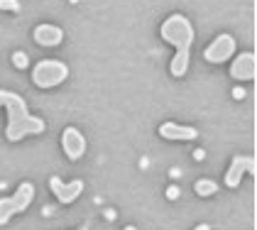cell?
<instances>
[{"mask_svg": "<svg viewBox=\"0 0 257 230\" xmlns=\"http://www.w3.org/2000/svg\"><path fill=\"white\" fill-rule=\"evenodd\" d=\"M61 150L71 162H79L86 154V137L76 130V128H66L61 133Z\"/></svg>", "mask_w": 257, "mask_h": 230, "instance_id": "obj_7", "label": "cell"}, {"mask_svg": "<svg viewBox=\"0 0 257 230\" xmlns=\"http://www.w3.org/2000/svg\"><path fill=\"white\" fill-rule=\"evenodd\" d=\"M203 157H206V152H203V150H196V152H194V159H203Z\"/></svg>", "mask_w": 257, "mask_h": 230, "instance_id": "obj_17", "label": "cell"}, {"mask_svg": "<svg viewBox=\"0 0 257 230\" xmlns=\"http://www.w3.org/2000/svg\"><path fill=\"white\" fill-rule=\"evenodd\" d=\"M179 186H169V189H167V198H169V201H177L179 198Z\"/></svg>", "mask_w": 257, "mask_h": 230, "instance_id": "obj_15", "label": "cell"}, {"mask_svg": "<svg viewBox=\"0 0 257 230\" xmlns=\"http://www.w3.org/2000/svg\"><path fill=\"white\" fill-rule=\"evenodd\" d=\"M0 105L8 108V128H5V137L10 142H18L27 135H42L47 130L44 120L37 115H30L27 103L20 93L13 91H0Z\"/></svg>", "mask_w": 257, "mask_h": 230, "instance_id": "obj_2", "label": "cell"}, {"mask_svg": "<svg viewBox=\"0 0 257 230\" xmlns=\"http://www.w3.org/2000/svg\"><path fill=\"white\" fill-rule=\"evenodd\" d=\"M194 191L198 193V196H213V193H218V184L216 181H211V179H196L194 181Z\"/></svg>", "mask_w": 257, "mask_h": 230, "instance_id": "obj_12", "label": "cell"}, {"mask_svg": "<svg viewBox=\"0 0 257 230\" xmlns=\"http://www.w3.org/2000/svg\"><path fill=\"white\" fill-rule=\"evenodd\" d=\"M159 35L164 42H169L177 49V54L169 64V71L174 78H181L189 71V57H191V44H194V25L181 13H174L162 22Z\"/></svg>", "mask_w": 257, "mask_h": 230, "instance_id": "obj_1", "label": "cell"}, {"mask_svg": "<svg viewBox=\"0 0 257 230\" xmlns=\"http://www.w3.org/2000/svg\"><path fill=\"white\" fill-rule=\"evenodd\" d=\"M13 64H15V69H25L30 61H27V54L25 52H15L13 54Z\"/></svg>", "mask_w": 257, "mask_h": 230, "instance_id": "obj_14", "label": "cell"}, {"mask_svg": "<svg viewBox=\"0 0 257 230\" xmlns=\"http://www.w3.org/2000/svg\"><path fill=\"white\" fill-rule=\"evenodd\" d=\"M79 230H86V225H83V228H79Z\"/></svg>", "mask_w": 257, "mask_h": 230, "instance_id": "obj_20", "label": "cell"}, {"mask_svg": "<svg viewBox=\"0 0 257 230\" xmlns=\"http://www.w3.org/2000/svg\"><path fill=\"white\" fill-rule=\"evenodd\" d=\"M0 10H5V13H20V0H0Z\"/></svg>", "mask_w": 257, "mask_h": 230, "instance_id": "obj_13", "label": "cell"}, {"mask_svg": "<svg viewBox=\"0 0 257 230\" xmlns=\"http://www.w3.org/2000/svg\"><path fill=\"white\" fill-rule=\"evenodd\" d=\"M69 78V66L57 59H42L32 69V83L37 88H54Z\"/></svg>", "mask_w": 257, "mask_h": 230, "instance_id": "obj_4", "label": "cell"}, {"mask_svg": "<svg viewBox=\"0 0 257 230\" xmlns=\"http://www.w3.org/2000/svg\"><path fill=\"white\" fill-rule=\"evenodd\" d=\"M32 37L40 47H59L64 42V30L57 27V25H37Z\"/></svg>", "mask_w": 257, "mask_h": 230, "instance_id": "obj_10", "label": "cell"}, {"mask_svg": "<svg viewBox=\"0 0 257 230\" xmlns=\"http://www.w3.org/2000/svg\"><path fill=\"white\" fill-rule=\"evenodd\" d=\"M32 198H35V184L32 181H22L13 196H3L0 198V225L10 223L13 215L27 211L30 203H32Z\"/></svg>", "mask_w": 257, "mask_h": 230, "instance_id": "obj_3", "label": "cell"}, {"mask_svg": "<svg viewBox=\"0 0 257 230\" xmlns=\"http://www.w3.org/2000/svg\"><path fill=\"white\" fill-rule=\"evenodd\" d=\"M159 137L177 140V142H189V140L198 137V130L196 128H186V125H177V123H162L159 125Z\"/></svg>", "mask_w": 257, "mask_h": 230, "instance_id": "obj_11", "label": "cell"}, {"mask_svg": "<svg viewBox=\"0 0 257 230\" xmlns=\"http://www.w3.org/2000/svg\"><path fill=\"white\" fill-rule=\"evenodd\" d=\"M49 189H52V193L57 196V201L59 203H74L76 198L81 196V191H83V181L81 179H74L71 184H64L59 176H52L49 179Z\"/></svg>", "mask_w": 257, "mask_h": 230, "instance_id": "obj_8", "label": "cell"}, {"mask_svg": "<svg viewBox=\"0 0 257 230\" xmlns=\"http://www.w3.org/2000/svg\"><path fill=\"white\" fill-rule=\"evenodd\" d=\"M235 37H230L228 32H223V35H218L208 47H206V52H203V57L206 61H211V64H223V61H228V59L235 54Z\"/></svg>", "mask_w": 257, "mask_h": 230, "instance_id": "obj_6", "label": "cell"}, {"mask_svg": "<svg viewBox=\"0 0 257 230\" xmlns=\"http://www.w3.org/2000/svg\"><path fill=\"white\" fill-rule=\"evenodd\" d=\"M233 98H235V100H242V98H245V91H242V88H233Z\"/></svg>", "mask_w": 257, "mask_h": 230, "instance_id": "obj_16", "label": "cell"}, {"mask_svg": "<svg viewBox=\"0 0 257 230\" xmlns=\"http://www.w3.org/2000/svg\"><path fill=\"white\" fill-rule=\"evenodd\" d=\"M194 230H211V225H208V223H198Z\"/></svg>", "mask_w": 257, "mask_h": 230, "instance_id": "obj_18", "label": "cell"}, {"mask_svg": "<svg viewBox=\"0 0 257 230\" xmlns=\"http://www.w3.org/2000/svg\"><path fill=\"white\" fill-rule=\"evenodd\" d=\"M242 174H252V176L257 174V159L252 154H235L233 157V162H230V167L225 172V186L228 189H237Z\"/></svg>", "mask_w": 257, "mask_h": 230, "instance_id": "obj_5", "label": "cell"}, {"mask_svg": "<svg viewBox=\"0 0 257 230\" xmlns=\"http://www.w3.org/2000/svg\"><path fill=\"white\" fill-rule=\"evenodd\" d=\"M230 76L235 81H252L257 76V59L252 52H240L230 64Z\"/></svg>", "mask_w": 257, "mask_h": 230, "instance_id": "obj_9", "label": "cell"}, {"mask_svg": "<svg viewBox=\"0 0 257 230\" xmlns=\"http://www.w3.org/2000/svg\"><path fill=\"white\" fill-rule=\"evenodd\" d=\"M125 230H135V228H133V225H127V228H125Z\"/></svg>", "mask_w": 257, "mask_h": 230, "instance_id": "obj_19", "label": "cell"}]
</instances>
